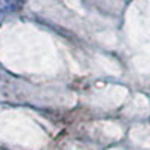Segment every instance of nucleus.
Listing matches in <instances>:
<instances>
[{
    "mask_svg": "<svg viewBox=\"0 0 150 150\" xmlns=\"http://www.w3.org/2000/svg\"><path fill=\"white\" fill-rule=\"evenodd\" d=\"M6 8H8V2L6 0H0V20H2V17L5 15Z\"/></svg>",
    "mask_w": 150,
    "mask_h": 150,
    "instance_id": "1",
    "label": "nucleus"
}]
</instances>
